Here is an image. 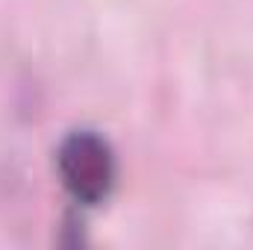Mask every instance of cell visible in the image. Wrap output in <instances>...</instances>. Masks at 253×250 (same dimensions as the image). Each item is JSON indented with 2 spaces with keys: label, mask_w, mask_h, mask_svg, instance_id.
<instances>
[{
  "label": "cell",
  "mask_w": 253,
  "mask_h": 250,
  "mask_svg": "<svg viewBox=\"0 0 253 250\" xmlns=\"http://www.w3.org/2000/svg\"><path fill=\"white\" fill-rule=\"evenodd\" d=\"M56 174L74 203L94 209L118 186V156L103 132L80 126L56 147Z\"/></svg>",
  "instance_id": "1"
}]
</instances>
